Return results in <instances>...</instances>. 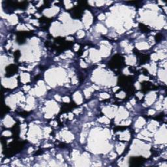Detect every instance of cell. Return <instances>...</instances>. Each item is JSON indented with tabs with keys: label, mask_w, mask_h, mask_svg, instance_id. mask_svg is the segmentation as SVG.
<instances>
[{
	"label": "cell",
	"mask_w": 167,
	"mask_h": 167,
	"mask_svg": "<svg viewBox=\"0 0 167 167\" xmlns=\"http://www.w3.org/2000/svg\"><path fill=\"white\" fill-rule=\"evenodd\" d=\"M145 159L142 157H132L129 160V164L131 166H140L144 163Z\"/></svg>",
	"instance_id": "4"
},
{
	"label": "cell",
	"mask_w": 167,
	"mask_h": 167,
	"mask_svg": "<svg viewBox=\"0 0 167 167\" xmlns=\"http://www.w3.org/2000/svg\"><path fill=\"white\" fill-rule=\"evenodd\" d=\"M124 58L118 54L115 55L109 62V67L111 69H120L124 65Z\"/></svg>",
	"instance_id": "2"
},
{
	"label": "cell",
	"mask_w": 167,
	"mask_h": 167,
	"mask_svg": "<svg viewBox=\"0 0 167 167\" xmlns=\"http://www.w3.org/2000/svg\"><path fill=\"white\" fill-rule=\"evenodd\" d=\"M142 85V90L145 91V92L146 91L147 92L148 91L151 90L153 88V87H155L153 86L152 85L151 83L148 82H144Z\"/></svg>",
	"instance_id": "9"
},
{
	"label": "cell",
	"mask_w": 167,
	"mask_h": 167,
	"mask_svg": "<svg viewBox=\"0 0 167 167\" xmlns=\"http://www.w3.org/2000/svg\"><path fill=\"white\" fill-rule=\"evenodd\" d=\"M5 76L7 77H11L17 73L18 67L17 66H16L15 65H10L7 67L5 69Z\"/></svg>",
	"instance_id": "6"
},
{
	"label": "cell",
	"mask_w": 167,
	"mask_h": 167,
	"mask_svg": "<svg viewBox=\"0 0 167 167\" xmlns=\"http://www.w3.org/2000/svg\"><path fill=\"white\" fill-rule=\"evenodd\" d=\"M82 7L84 6L78 5L77 7H75L74 8H73V9L71 10V12H70V15H71V16L73 18L79 19L82 17L83 14V9L82 8Z\"/></svg>",
	"instance_id": "5"
},
{
	"label": "cell",
	"mask_w": 167,
	"mask_h": 167,
	"mask_svg": "<svg viewBox=\"0 0 167 167\" xmlns=\"http://www.w3.org/2000/svg\"><path fill=\"white\" fill-rule=\"evenodd\" d=\"M139 27H140V29L141 30V31L142 32H144V33L149 32V29L147 26H145V25H144L143 24H140Z\"/></svg>",
	"instance_id": "10"
},
{
	"label": "cell",
	"mask_w": 167,
	"mask_h": 167,
	"mask_svg": "<svg viewBox=\"0 0 167 167\" xmlns=\"http://www.w3.org/2000/svg\"><path fill=\"white\" fill-rule=\"evenodd\" d=\"M162 38V35L161 34H160V33H158V34L156 35V40L157 41H160Z\"/></svg>",
	"instance_id": "12"
},
{
	"label": "cell",
	"mask_w": 167,
	"mask_h": 167,
	"mask_svg": "<svg viewBox=\"0 0 167 167\" xmlns=\"http://www.w3.org/2000/svg\"><path fill=\"white\" fill-rule=\"evenodd\" d=\"M20 53L18 51H16L15 52V60L17 61L18 59H19V57H20Z\"/></svg>",
	"instance_id": "11"
},
{
	"label": "cell",
	"mask_w": 167,
	"mask_h": 167,
	"mask_svg": "<svg viewBox=\"0 0 167 167\" xmlns=\"http://www.w3.org/2000/svg\"><path fill=\"white\" fill-rule=\"evenodd\" d=\"M31 34V32H26V31H21L18 33L17 34V41L19 44H22L24 43L26 37L30 36Z\"/></svg>",
	"instance_id": "7"
},
{
	"label": "cell",
	"mask_w": 167,
	"mask_h": 167,
	"mask_svg": "<svg viewBox=\"0 0 167 167\" xmlns=\"http://www.w3.org/2000/svg\"><path fill=\"white\" fill-rule=\"evenodd\" d=\"M149 59V56L146 54H139V61L140 64H144L146 62H147Z\"/></svg>",
	"instance_id": "8"
},
{
	"label": "cell",
	"mask_w": 167,
	"mask_h": 167,
	"mask_svg": "<svg viewBox=\"0 0 167 167\" xmlns=\"http://www.w3.org/2000/svg\"><path fill=\"white\" fill-rule=\"evenodd\" d=\"M133 77L122 76L119 78L118 84L123 90L126 91L127 93H131L135 90L134 87L133 86Z\"/></svg>",
	"instance_id": "1"
},
{
	"label": "cell",
	"mask_w": 167,
	"mask_h": 167,
	"mask_svg": "<svg viewBox=\"0 0 167 167\" xmlns=\"http://www.w3.org/2000/svg\"><path fill=\"white\" fill-rule=\"evenodd\" d=\"M42 20H43V21H41V22H43V23H47L48 22H44V20L43 19H42ZM47 20H48V19L47 18V19H46V20H44V21H47Z\"/></svg>",
	"instance_id": "13"
},
{
	"label": "cell",
	"mask_w": 167,
	"mask_h": 167,
	"mask_svg": "<svg viewBox=\"0 0 167 167\" xmlns=\"http://www.w3.org/2000/svg\"><path fill=\"white\" fill-rule=\"evenodd\" d=\"M24 148V144L18 142H15L10 145V147L8 148L5 151V155L8 157H11L15 154L19 152Z\"/></svg>",
	"instance_id": "3"
}]
</instances>
